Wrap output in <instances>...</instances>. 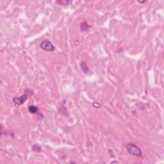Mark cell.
<instances>
[{"instance_id":"obj_9","label":"cell","mask_w":164,"mask_h":164,"mask_svg":"<svg viewBox=\"0 0 164 164\" xmlns=\"http://www.w3.org/2000/svg\"><path fill=\"white\" fill-rule=\"evenodd\" d=\"M32 150L34 151H35V152H41V147L38 144H35L32 146Z\"/></svg>"},{"instance_id":"obj_1","label":"cell","mask_w":164,"mask_h":164,"mask_svg":"<svg viewBox=\"0 0 164 164\" xmlns=\"http://www.w3.org/2000/svg\"><path fill=\"white\" fill-rule=\"evenodd\" d=\"M125 148L126 149L128 153L132 156L138 157H141L142 156V152L140 147H138L135 144L127 143L125 145Z\"/></svg>"},{"instance_id":"obj_6","label":"cell","mask_w":164,"mask_h":164,"mask_svg":"<svg viewBox=\"0 0 164 164\" xmlns=\"http://www.w3.org/2000/svg\"><path fill=\"white\" fill-rule=\"evenodd\" d=\"M28 111L32 114H37L39 112V108H38L37 106L32 105V106H30L28 107Z\"/></svg>"},{"instance_id":"obj_4","label":"cell","mask_w":164,"mask_h":164,"mask_svg":"<svg viewBox=\"0 0 164 164\" xmlns=\"http://www.w3.org/2000/svg\"><path fill=\"white\" fill-rule=\"evenodd\" d=\"M81 68H82V71L83 72L84 74L87 75H90L92 74V72L90 69H89V67H88V65L86 64V63L85 62L82 61L81 62Z\"/></svg>"},{"instance_id":"obj_5","label":"cell","mask_w":164,"mask_h":164,"mask_svg":"<svg viewBox=\"0 0 164 164\" xmlns=\"http://www.w3.org/2000/svg\"><path fill=\"white\" fill-rule=\"evenodd\" d=\"M90 28V26L88 24L87 22H82V23H81L80 28L81 30H82V32H86V31L89 30V29Z\"/></svg>"},{"instance_id":"obj_8","label":"cell","mask_w":164,"mask_h":164,"mask_svg":"<svg viewBox=\"0 0 164 164\" xmlns=\"http://www.w3.org/2000/svg\"><path fill=\"white\" fill-rule=\"evenodd\" d=\"M59 109H62V110H61V111H60V112L61 113V114H63V115L65 116H67V109H66V107L64 106V104L62 105V107H60Z\"/></svg>"},{"instance_id":"obj_10","label":"cell","mask_w":164,"mask_h":164,"mask_svg":"<svg viewBox=\"0 0 164 164\" xmlns=\"http://www.w3.org/2000/svg\"><path fill=\"white\" fill-rule=\"evenodd\" d=\"M138 3H145V2H146V1H138Z\"/></svg>"},{"instance_id":"obj_7","label":"cell","mask_w":164,"mask_h":164,"mask_svg":"<svg viewBox=\"0 0 164 164\" xmlns=\"http://www.w3.org/2000/svg\"><path fill=\"white\" fill-rule=\"evenodd\" d=\"M56 3L58 4H60V5H62L66 6L68 5L69 4L71 3L72 2L69 1V0H59V1H56Z\"/></svg>"},{"instance_id":"obj_2","label":"cell","mask_w":164,"mask_h":164,"mask_svg":"<svg viewBox=\"0 0 164 164\" xmlns=\"http://www.w3.org/2000/svg\"><path fill=\"white\" fill-rule=\"evenodd\" d=\"M40 47L42 50L45 51H48V52H53L55 50L54 45L48 40H44V41H42V42L41 43V45H40Z\"/></svg>"},{"instance_id":"obj_3","label":"cell","mask_w":164,"mask_h":164,"mask_svg":"<svg viewBox=\"0 0 164 164\" xmlns=\"http://www.w3.org/2000/svg\"><path fill=\"white\" fill-rule=\"evenodd\" d=\"M27 99H28V94L27 93H24L23 95L20 96L19 97H14L12 99V101L16 105L19 106L24 104V102L27 100Z\"/></svg>"}]
</instances>
